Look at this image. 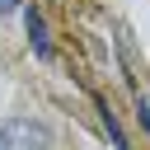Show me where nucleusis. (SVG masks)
Masks as SVG:
<instances>
[{"label": "nucleus", "mask_w": 150, "mask_h": 150, "mask_svg": "<svg viewBox=\"0 0 150 150\" xmlns=\"http://www.w3.org/2000/svg\"><path fill=\"white\" fill-rule=\"evenodd\" d=\"M52 131L38 117H0V150H47Z\"/></svg>", "instance_id": "1"}, {"label": "nucleus", "mask_w": 150, "mask_h": 150, "mask_svg": "<svg viewBox=\"0 0 150 150\" xmlns=\"http://www.w3.org/2000/svg\"><path fill=\"white\" fill-rule=\"evenodd\" d=\"M23 19H28V42H33V52H38V56H52V38H47V19L38 14V5H28V9H23Z\"/></svg>", "instance_id": "2"}, {"label": "nucleus", "mask_w": 150, "mask_h": 150, "mask_svg": "<svg viewBox=\"0 0 150 150\" xmlns=\"http://www.w3.org/2000/svg\"><path fill=\"white\" fill-rule=\"evenodd\" d=\"M136 112H141V127H145V131H150V98H145V94H141V98H136Z\"/></svg>", "instance_id": "3"}, {"label": "nucleus", "mask_w": 150, "mask_h": 150, "mask_svg": "<svg viewBox=\"0 0 150 150\" xmlns=\"http://www.w3.org/2000/svg\"><path fill=\"white\" fill-rule=\"evenodd\" d=\"M19 5H23V0H0V14H14Z\"/></svg>", "instance_id": "4"}]
</instances>
